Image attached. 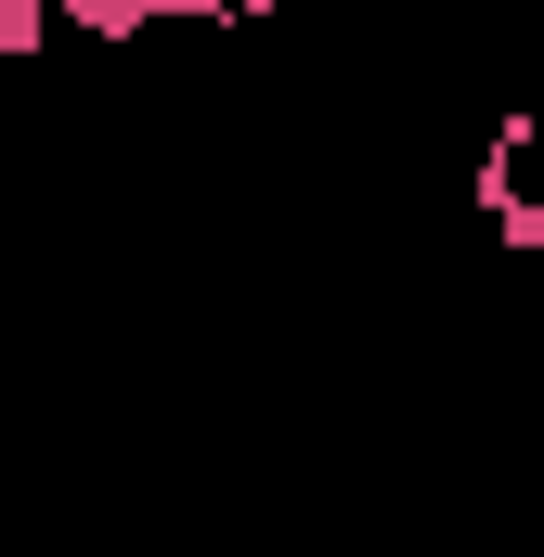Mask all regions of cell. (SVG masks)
<instances>
[{
	"mask_svg": "<svg viewBox=\"0 0 544 557\" xmlns=\"http://www.w3.org/2000/svg\"><path fill=\"white\" fill-rule=\"evenodd\" d=\"M39 39H52V0H0V65L39 52Z\"/></svg>",
	"mask_w": 544,
	"mask_h": 557,
	"instance_id": "6da1fadb",
	"label": "cell"
},
{
	"mask_svg": "<svg viewBox=\"0 0 544 557\" xmlns=\"http://www.w3.org/2000/svg\"><path fill=\"white\" fill-rule=\"evenodd\" d=\"M493 247H519V260H544V195H519V208L493 221Z\"/></svg>",
	"mask_w": 544,
	"mask_h": 557,
	"instance_id": "7a4b0ae2",
	"label": "cell"
}]
</instances>
